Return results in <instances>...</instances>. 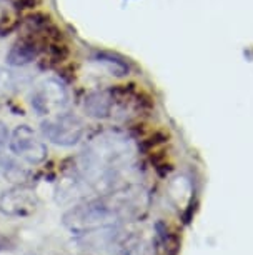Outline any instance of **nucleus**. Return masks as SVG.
<instances>
[{"label":"nucleus","mask_w":253,"mask_h":255,"mask_svg":"<svg viewBox=\"0 0 253 255\" xmlns=\"http://www.w3.org/2000/svg\"><path fill=\"white\" fill-rule=\"evenodd\" d=\"M127 194H112L87 200L72 207L64 214V225L77 235L90 234L93 230L110 227L120 219L122 207L127 205Z\"/></svg>","instance_id":"1"},{"label":"nucleus","mask_w":253,"mask_h":255,"mask_svg":"<svg viewBox=\"0 0 253 255\" xmlns=\"http://www.w3.org/2000/svg\"><path fill=\"white\" fill-rule=\"evenodd\" d=\"M40 132L47 140L59 147H74L85 135V124L72 112H57L42 120Z\"/></svg>","instance_id":"2"},{"label":"nucleus","mask_w":253,"mask_h":255,"mask_svg":"<svg viewBox=\"0 0 253 255\" xmlns=\"http://www.w3.org/2000/svg\"><path fill=\"white\" fill-rule=\"evenodd\" d=\"M69 100L70 95L67 85L55 77H47L40 80L30 94L32 109L35 110L37 115H45V117L65 110Z\"/></svg>","instance_id":"3"},{"label":"nucleus","mask_w":253,"mask_h":255,"mask_svg":"<svg viewBox=\"0 0 253 255\" xmlns=\"http://www.w3.org/2000/svg\"><path fill=\"white\" fill-rule=\"evenodd\" d=\"M8 147L12 153L30 165H39L47 160L49 150L47 145L37 137V133L28 125H17L8 138Z\"/></svg>","instance_id":"4"},{"label":"nucleus","mask_w":253,"mask_h":255,"mask_svg":"<svg viewBox=\"0 0 253 255\" xmlns=\"http://www.w3.org/2000/svg\"><path fill=\"white\" fill-rule=\"evenodd\" d=\"M39 207V197L28 187L17 185L0 194V212L7 217H28Z\"/></svg>","instance_id":"5"},{"label":"nucleus","mask_w":253,"mask_h":255,"mask_svg":"<svg viewBox=\"0 0 253 255\" xmlns=\"http://www.w3.org/2000/svg\"><path fill=\"white\" fill-rule=\"evenodd\" d=\"M40 54V42L33 35L18 37L5 55L7 65L10 67H25L37 60Z\"/></svg>","instance_id":"6"},{"label":"nucleus","mask_w":253,"mask_h":255,"mask_svg":"<svg viewBox=\"0 0 253 255\" xmlns=\"http://www.w3.org/2000/svg\"><path fill=\"white\" fill-rule=\"evenodd\" d=\"M18 85V75L15 72L0 67V99L12 94Z\"/></svg>","instance_id":"7"},{"label":"nucleus","mask_w":253,"mask_h":255,"mask_svg":"<svg viewBox=\"0 0 253 255\" xmlns=\"http://www.w3.org/2000/svg\"><path fill=\"white\" fill-rule=\"evenodd\" d=\"M2 168H3V175L13 182H17V180L22 182L27 177V172L23 170L22 167H18L17 163H12L10 160H7V158L2 160Z\"/></svg>","instance_id":"8"},{"label":"nucleus","mask_w":253,"mask_h":255,"mask_svg":"<svg viewBox=\"0 0 253 255\" xmlns=\"http://www.w3.org/2000/svg\"><path fill=\"white\" fill-rule=\"evenodd\" d=\"M8 138H10V133H8V128L5 127V124L0 122V153L5 148V145L8 143Z\"/></svg>","instance_id":"9"},{"label":"nucleus","mask_w":253,"mask_h":255,"mask_svg":"<svg viewBox=\"0 0 253 255\" xmlns=\"http://www.w3.org/2000/svg\"><path fill=\"white\" fill-rule=\"evenodd\" d=\"M12 240L7 237V235H3L0 232V252H5V250H10L12 249Z\"/></svg>","instance_id":"10"}]
</instances>
